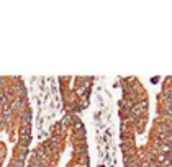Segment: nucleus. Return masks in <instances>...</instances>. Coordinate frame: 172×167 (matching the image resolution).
I'll return each mask as SVG.
<instances>
[{
  "mask_svg": "<svg viewBox=\"0 0 172 167\" xmlns=\"http://www.w3.org/2000/svg\"><path fill=\"white\" fill-rule=\"evenodd\" d=\"M118 100L123 167H172V123L138 77H120Z\"/></svg>",
  "mask_w": 172,
  "mask_h": 167,
  "instance_id": "f257e3e1",
  "label": "nucleus"
},
{
  "mask_svg": "<svg viewBox=\"0 0 172 167\" xmlns=\"http://www.w3.org/2000/svg\"><path fill=\"white\" fill-rule=\"evenodd\" d=\"M31 107L22 77H0V133L12 144L10 167H25L31 144Z\"/></svg>",
  "mask_w": 172,
  "mask_h": 167,
  "instance_id": "f03ea898",
  "label": "nucleus"
},
{
  "mask_svg": "<svg viewBox=\"0 0 172 167\" xmlns=\"http://www.w3.org/2000/svg\"><path fill=\"white\" fill-rule=\"evenodd\" d=\"M92 82L93 77H59L66 113L79 115L89 105Z\"/></svg>",
  "mask_w": 172,
  "mask_h": 167,
  "instance_id": "7ed1b4c3",
  "label": "nucleus"
}]
</instances>
